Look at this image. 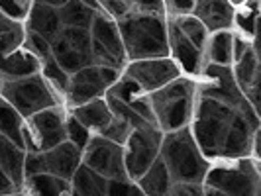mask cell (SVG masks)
<instances>
[{"instance_id": "c3c4849f", "label": "cell", "mask_w": 261, "mask_h": 196, "mask_svg": "<svg viewBox=\"0 0 261 196\" xmlns=\"http://www.w3.org/2000/svg\"><path fill=\"white\" fill-rule=\"evenodd\" d=\"M24 2H28V4H32V0H24Z\"/></svg>"}, {"instance_id": "f35d334b", "label": "cell", "mask_w": 261, "mask_h": 196, "mask_svg": "<svg viewBox=\"0 0 261 196\" xmlns=\"http://www.w3.org/2000/svg\"><path fill=\"white\" fill-rule=\"evenodd\" d=\"M171 196H202L204 186L202 183H189V181H177L171 184L169 192Z\"/></svg>"}, {"instance_id": "6da1fadb", "label": "cell", "mask_w": 261, "mask_h": 196, "mask_svg": "<svg viewBox=\"0 0 261 196\" xmlns=\"http://www.w3.org/2000/svg\"><path fill=\"white\" fill-rule=\"evenodd\" d=\"M120 38L124 43L126 61L136 59H151V57H167V18L155 14H126L118 20Z\"/></svg>"}, {"instance_id": "8fae6325", "label": "cell", "mask_w": 261, "mask_h": 196, "mask_svg": "<svg viewBox=\"0 0 261 196\" xmlns=\"http://www.w3.org/2000/svg\"><path fill=\"white\" fill-rule=\"evenodd\" d=\"M122 75L128 77L138 85L142 92H153L167 82L175 80L183 75L179 65L167 57H151V59H136V61H126L122 67Z\"/></svg>"}, {"instance_id": "5bb4252c", "label": "cell", "mask_w": 261, "mask_h": 196, "mask_svg": "<svg viewBox=\"0 0 261 196\" xmlns=\"http://www.w3.org/2000/svg\"><path fill=\"white\" fill-rule=\"evenodd\" d=\"M257 133H259V128H253L248 120L236 110L234 118L230 122V128L224 135L220 155L216 161H220V159H240V157L251 155L253 139H255Z\"/></svg>"}, {"instance_id": "d6986e66", "label": "cell", "mask_w": 261, "mask_h": 196, "mask_svg": "<svg viewBox=\"0 0 261 196\" xmlns=\"http://www.w3.org/2000/svg\"><path fill=\"white\" fill-rule=\"evenodd\" d=\"M24 159L26 149L0 135V169L4 171L18 190L24 188Z\"/></svg>"}, {"instance_id": "b9f144b4", "label": "cell", "mask_w": 261, "mask_h": 196, "mask_svg": "<svg viewBox=\"0 0 261 196\" xmlns=\"http://www.w3.org/2000/svg\"><path fill=\"white\" fill-rule=\"evenodd\" d=\"M251 43H253V41H249V39H246L244 36H240V34L234 32V36H232V63L238 61V59L246 53V49H248Z\"/></svg>"}, {"instance_id": "9c48e42d", "label": "cell", "mask_w": 261, "mask_h": 196, "mask_svg": "<svg viewBox=\"0 0 261 196\" xmlns=\"http://www.w3.org/2000/svg\"><path fill=\"white\" fill-rule=\"evenodd\" d=\"M122 75V69L105 65H91L79 69L69 78V89L65 94L67 106H77L83 102H89L92 98L105 96V92L116 82Z\"/></svg>"}, {"instance_id": "83f0119b", "label": "cell", "mask_w": 261, "mask_h": 196, "mask_svg": "<svg viewBox=\"0 0 261 196\" xmlns=\"http://www.w3.org/2000/svg\"><path fill=\"white\" fill-rule=\"evenodd\" d=\"M167 20H169V18H167ZM171 22L183 32L185 38L189 39L195 47H198L200 51H204V45H206V39H208V32H206V27L202 26V22H200L196 16L187 14V16L173 18Z\"/></svg>"}, {"instance_id": "f1b7e54d", "label": "cell", "mask_w": 261, "mask_h": 196, "mask_svg": "<svg viewBox=\"0 0 261 196\" xmlns=\"http://www.w3.org/2000/svg\"><path fill=\"white\" fill-rule=\"evenodd\" d=\"M39 73H41V77L47 80V85L53 89V92H55L59 98H63V100H65V94H67V89H69V78H71V75L65 73L61 67L57 65L53 57H47V59H43V61H41V69H39Z\"/></svg>"}, {"instance_id": "ffe728a7", "label": "cell", "mask_w": 261, "mask_h": 196, "mask_svg": "<svg viewBox=\"0 0 261 196\" xmlns=\"http://www.w3.org/2000/svg\"><path fill=\"white\" fill-rule=\"evenodd\" d=\"M22 190L36 196H63L71 194V181L51 173H36L24 179Z\"/></svg>"}, {"instance_id": "9a60e30c", "label": "cell", "mask_w": 261, "mask_h": 196, "mask_svg": "<svg viewBox=\"0 0 261 196\" xmlns=\"http://www.w3.org/2000/svg\"><path fill=\"white\" fill-rule=\"evenodd\" d=\"M236 6L230 0H195L193 16H196L206 32H222L232 30Z\"/></svg>"}, {"instance_id": "4316f807", "label": "cell", "mask_w": 261, "mask_h": 196, "mask_svg": "<svg viewBox=\"0 0 261 196\" xmlns=\"http://www.w3.org/2000/svg\"><path fill=\"white\" fill-rule=\"evenodd\" d=\"M59 18L63 26H73V27H87L91 30L92 20L96 10H92L91 6H87L83 0H65L59 8Z\"/></svg>"}, {"instance_id": "ba28073f", "label": "cell", "mask_w": 261, "mask_h": 196, "mask_svg": "<svg viewBox=\"0 0 261 196\" xmlns=\"http://www.w3.org/2000/svg\"><path fill=\"white\" fill-rule=\"evenodd\" d=\"M163 131L157 126H144V128H134L124 144V165L130 181H138L149 165L159 157Z\"/></svg>"}, {"instance_id": "5b68a950", "label": "cell", "mask_w": 261, "mask_h": 196, "mask_svg": "<svg viewBox=\"0 0 261 196\" xmlns=\"http://www.w3.org/2000/svg\"><path fill=\"white\" fill-rule=\"evenodd\" d=\"M210 165L202 186L208 196H257L261 188L259 159L251 155L240 159H220Z\"/></svg>"}, {"instance_id": "d6a6232c", "label": "cell", "mask_w": 261, "mask_h": 196, "mask_svg": "<svg viewBox=\"0 0 261 196\" xmlns=\"http://www.w3.org/2000/svg\"><path fill=\"white\" fill-rule=\"evenodd\" d=\"M24 47H26L30 53H34L39 61L51 57V43L45 38H41L36 32H30L26 30V38H24Z\"/></svg>"}, {"instance_id": "2e32d148", "label": "cell", "mask_w": 261, "mask_h": 196, "mask_svg": "<svg viewBox=\"0 0 261 196\" xmlns=\"http://www.w3.org/2000/svg\"><path fill=\"white\" fill-rule=\"evenodd\" d=\"M61 18L55 6L49 4H39V2H32L30 10L26 16V30L36 32L41 38H45L49 43L59 36L61 32Z\"/></svg>"}, {"instance_id": "7a4b0ae2", "label": "cell", "mask_w": 261, "mask_h": 196, "mask_svg": "<svg viewBox=\"0 0 261 196\" xmlns=\"http://www.w3.org/2000/svg\"><path fill=\"white\" fill-rule=\"evenodd\" d=\"M159 157L169 171L173 183L177 181L202 183L206 171L212 165V161L206 159L198 149L191 126H183L173 131H163Z\"/></svg>"}, {"instance_id": "4dcf8cb0", "label": "cell", "mask_w": 261, "mask_h": 196, "mask_svg": "<svg viewBox=\"0 0 261 196\" xmlns=\"http://www.w3.org/2000/svg\"><path fill=\"white\" fill-rule=\"evenodd\" d=\"M59 38L65 39L71 47H75L79 51L89 53L91 55V45H92V36L91 30L87 27H73V26H63L59 32Z\"/></svg>"}, {"instance_id": "3957f363", "label": "cell", "mask_w": 261, "mask_h": 196, "mask_svg": "<svg viewBox=\"0 0 261 196\" xmlns=\"http://www.w3.org/2000/svg\"><path fill=\"white\" fill-rule=\"evenodd\" d=\"M196 100V82L193 77H181L165 87L147 92V102L161 131L179 130L191 124Z\"/></svg>"}, {"instance_id": "74e56055", "label": "cell", "mask_w": 261, "mask_h": 196, "mask_svg": "<svg viewBox=\"0 0 261 196\" xmlns=\"http://www.w3.org/2000/svg\"><path fill=\"white\" fill-rule=\"evenodd\" d=\"M163 8H165V18H179L193 14L195 8V0H163Z\"/></svg>"}, {"instance_id": "f546056e", "label": "cell", "mask_w": 261, "mask_h": 196, "mask_svg": "<svg viewBox=\"0 0 261 196\" xmlns=\"http://www.w3.org/2000/svg\"><path fill=\"white\" fill-rule=\"evenodd\" d=\"M257 16H259L257 8H248V6L242 4V10L234 12V24L232 26L238 27L236 34L253 41L255 39V27H257Z\"/></svg>"}, {"instance_id": "30bf717a", "label": "cell", "mask_w": 261, "mask_h": 196, "mask_svg": "<svg viewBox=\"0 0 261 196\" xmlns=\"http://www.w3.org/2000/svg\"><path fill=\"white\" fill-rule=\"evenodd\" d=\"M79 165H81V149L65 139L47 151H26L24 179L36 173H51L71 181Z\"/></svg>"}, {"instance_id": "7c38bea8", "label": "cell", "mask_w": 261, "mask_h": 196, "mask_svg": "<svg viewBox=\"0 0 261 196\" xmlns=\"http://www.w3.org/2000/svg\"><path fill=\"white\" fill-rule=\"evenodd\" d=\"M81 161L106 179H128L124 165V145L110 142L100 133H92L89 144L81 151Z\"/></svg>"}, {"instance_id": "44dd1931", "label": "cell", "mask_w": 261, "mask_h": 196, "mask_svg": "<svg viewBox=\"0 0 261 196\" xmlns=\"http://www.w3.org/2000/svg\"><path fill=\"white\" fill-rule=\"evenodd\" d=\"M106 177L91 169L81 161V165L71 177V194L77 196H105L106 194Z\"/></svg>"}, {"instance_id": "d590c367", "label": "cell", "mask_w": 261, "mask_h": 196, "mask_svg": "<svg viewBox=\"0 0 261 196\" xmlns=\"http://www.w3.org/2000/svg\"><path fill=\"white\" fill-rule=\"evenodd\" d=\"M91 59L94 65L114 67V69H122V67L126 65L122 59H118L116 55H112L105 45H100V43L94 41V39H92V45H91Z\"/></svg>"}, {"instance_id": "4fadbf2b", "label": "cell", "mask_w": 261, "mask_h": 196, "mask_svg": "<svg viewBox=\"0 0 261 196\" xmlns=\"http://www.w3.org/2000/svg\"><path fill=\"white\" fill-rule=\"evenodd\" d=\"M167 43H169V55L171 59L179 65L187 77H198L202 67H204V55L202 51L195 47L185 34L175 26L171 20H167Z\"/></svg>"}, {"instance_id": "ab89813d", "label": "cell", "mask_w": 261, "mask_h": 196, "mask_svg": "<svg viewBox=\"0 0 261 196\" xmlns=\"http://www.w3.org/2000/svg\"><path fill=\"white\" fill-rule=\"evenodd\" d=\"M102 12L118 22V20H122L126 14L132 12V4L126 2V0H105V2H102Z\"/></svg>"}, {"instance_id": "d4e9b609", "label": "cell", "mask_w": 261, "mask_h": 196, "mask_svg": "<svg viewBox=\"0 0 261 196\" xmlns=\"http://www.w3.org/2000/svg\"><path fill=\"white\" fill-rule=\"evenodd\" d=\"M232 75H234L236 85L240 87V91L246 92L255 82H259V57L255 51V43H251L246 53L234 61L232 67Z\"/></svg>"}, {"instance_id": "ac0fdd59", "label": "cell", "mask_w": 261, "mask_h": 196, "mask_svg": "<svg viewBox=\"0 0 261 196\" xmlns=\"http://www.w3.org/2000/svg\"><path fill=\"white\" fill-rule=\"evenodd\" d=\"M91 36L94 41L105 45L112 55H116L118 59H122L126 63V51H124V43H122V38H120V30H118L116 20H112L105 12H96L91 26Z\"/></svg>"}, {"instance_id": "60d3db41", "label": "cell", "mask_w": 261, "mask_h": 196, "mask_svg": "<svg viewBox=\"0 0 261 196\" xmlns=\"http://www.w3.org/2000/svg\"><path fill=\"white\" fill-rule=\"evenodd\" d=\"M132 12L165 16L163 0H132Z\"/></svg>"}, {"instance_id": "52a82bcc", "label": "cell", "mask_w": 261, "mask_h": 196, "mask_svg": "<svg viewBox=\"0 0 261 196\" xmlns=\"http://www.w3.org/2000/svg\"><path fill=\"white\" fill-rule=\"evenodd\" d=\"M65 139V110L61 104L36 112L24 122L26 151H47Z\"/></svg>"}, {"instance_id": "836d02e7", "label": "cell", "mask_w": 261, "mask_h": 196, "mask_svg": "<svg viewBox=\"0 0 261 196\" xmlns=\"http://www.w3.org/2000/svg\"><path fill=\"white\" fill-rule=\"evenodd\" d=\"M132 130H134V128H132L128 122H124V120H120V118L114 116L110 120V124L100 131V135L106 137V139H110V142H116V144L124 145Z\"/></svg>"}, {"instance_id": "277c9868", "label": "cell", "mask_w": 261, "mask_h": 196, "mask_svg": "<svg viewBox=\"0 0 261 196\" xmlns=\"http://www.w3.org/2000/svg\"><path fill=\"white\" fill-rule=\"evenodd\" d=\"M234 114L236 108H232L230 104L196 91L195 110L189 126L198 149L210 161H216L220 155L224 135L230 128Z\"/></svg>"}, {"instance_id": "603a6c76", "label": "cell", "mask_w": 261, "mask_h": 196, "mask_svg": "<svg viewBox=\"0 0 261 196\" xmlns=\"http://www.w3.org/2000/svg\"><path fill=\"white\" fill-rule=\"evenodd\" d=\"M51 57L55 59V63L69 75H73V73H77L79 69L92 63L89 53H83L75 49V47H71L65 39H61L59 36L51 41Z\"/></svg>"}, {"instance_id": "ee69618b", "label": "cell", "mask_w": 261, "mask_h": 196, "mask_svg": "<svg viewBox=\"0 0 261 196\" xmlns=\"http://www.w3.org/2000/svg\"><path fill=\"white\" fill-rule=\"evenodd\" d=\"M16 192H20V190L14 186V183L10 181V177L0 169V194H16Z\"/></svg>"}, {"instance_id": "f6af8a7d", "label": "cell", "mask_w": 261, "mask_h": 196, "mask_svg": "<svg viewBox=\"0 0 261 196\" xmlns=\"http://www.w3.org/2000/svg\"><path fill=\"white\" fill-rule=\"evenodd\" d=\"M32 2H39V4H49V6H55V8H59L65 0H32Z\"/></svg>"}, {"instance_id": "7dc6e473", "label": "cell", "mask_w": 261, "mask_h": 196, "mask_svg": "<svg viewBox=\"0 0 261 196\" xmlns=\"http://www.w3.org/2000/svg\"><path fill=\"white\" fill-rule=\"evenodd\" d=\"M96 2H98V4H100V6H102V2H105V0H96Z\"/></svg>"}, {"instance_id": "484cf974", "label": "cell", "mask_w": 261, "mask_h": 196, "mask_svg": "<svg viewBox=\"0 0 261 196\" xmlns=\"http://www.w3.org/2000/svg\"><path fill=\"white\" fill-rule=\"evenodd\" d=\"M24 122H26V118L0 96V135H4L6 139H10L16 145L26 149Z\"/></svg>"}, {"instance_id": "e0dca14e", "label": "cell", "mask_w": 261, "mask_h": 196, "mask_svg": "<svg viewBox=\"0 0 261 196\" xmlns=\"http://www.w3.org/2000/svg\"><path fill=\"white\" fill-rule=\"evenodd\" d=\"M69 114L75 116L85 126L89 128L92 133H100L106 126L110 124L112 120V112L106 104L105 96H98V98H92L89 102H83V104L71 106L69 108Z\"/></svg>"}, {"instance_id": "1f68e13d", "label": "cell", "mask_w": 261, "mask_h": 196, "mask_svg": "<svg viewBox=\"0 0 261 196\" xmlns=\"http://www.w3.org/2000/svg\"><path fill=\"white\" fill-rule=\"evenodd\" d=\"M65 137L67 142H71L73 145H77L83 151L85 145L89 144V139L92 137V131L89 128H85L75 116H71L69 112L65 114Z\"/></svg>"}, {"instance_id": "cb8c5ba5", "label": "cell", "mask_w": 261, "mask_h": 196, "mask_svg": "<svg viewBox=\"0 0 261 196\" xmlns=\"http://www.w3.org/2000/svg\"><path fill=\"white\" fill-rule=\"evenodd\" d=\"M232 30L212 32L208 34L206 45H204V63L214 65H232Z\"/></svg>"}, {"instance_id": "8d00e7d4", "label": "cell", "mask_w": 261, "mask_h": 196, "mask_svg": "<svg viewBox=\"0 0 261 196\" xmlns=\"http://www.w3.org/2000/svg\"><path fill=\"white\" fill-rule=\"evenodd\" d=\"M28 10H30V4L24 0H0V12H4L16 22H24Z\"/></svg>"}, {"instance_id": "7bdbcfd3", "label": "cell", "mask_w": 261, "mask_h": 196, "mask_svg": "<svg viewBox=\"0 0 261 196\" xmlns=\"http://www.w3.org/2000/svg\"><path fill=\"white\" fill-rule=\"evenodd\" d=\"M20 30H24L22 22H16L12 18H8L4 12H0V38L8 36V34H14V32H20Z\"/></svg>"}, {"instance_id": "e575fe53", "label": "cell", "mask_w": 261, "mask_h": 196, "mask_svg": "<svg viewBox=\"0 0 261 196\" xmlns=\"http://www.w3.org/2000/svg\"><path fill=\"white\" fill-rule=\"evenodd\" d=\"M106 194L110 196H142V188L130 179H108L106 181Z\"/></svg>"}, {"instance_id": "bcb514c9", "label": "cell", "mask_w": 261, "mask_h": 196, "mask_svg": "<svg viewBox=\"0 0 261 196\" xmlns=\"http://www.w3.org/2000/svg\"><path fill=\"white\" fill-rule=\"evenodd\" d=\"M230 2H232V4H234V6H242V4H244V2H246V0H230Z\"/></svg>"}, {"instance_id": "681fc988", "label": "cell", "mask_w": 261, "mask_h": 196, "mask_svg": "<svg viewBox=\"0 0 261 196\" xmlns=\"http://www.w3.org/2000/svg\"><path fill=\"white\" fill-rule=\"evenodd\" d=\"M126 2H130V4H132V0H126Z\"/></svg>"}, {"instance_id": "8992f818", "label": "cell", "mask_w": 261, "mask_h": 196, "mask_svg": "<svg viewBox=\"0 0 261 196\" xmlns=\"http://www.w3.org/2000/svg\"><path fill=\"white\" fill-rule=\"evenodd\" d=\"M0 96L10 106H14L24 118H30L32 114L41 112L45 108L61 104V98L53 92L47 80L41 77V73L6 80L0 87Z\"/></svg>"}, {"instance_id": "7402d4cb", "label": "cell", "mask_w": 261, "mask_h": 196, "mask_svg": "<svg viewBox=\"0 0 261 196\" xmlns=\"http://www.w3.org/2000/svg\"><path fill=\"white\" fill-rule=\"evenodd\" d=\"M136 183L145 196H163L169 192L173 179H171L165 163L161 161V157H157L155 161L149 165V169L145 171Z\"/></svg>"}]
</instances>
